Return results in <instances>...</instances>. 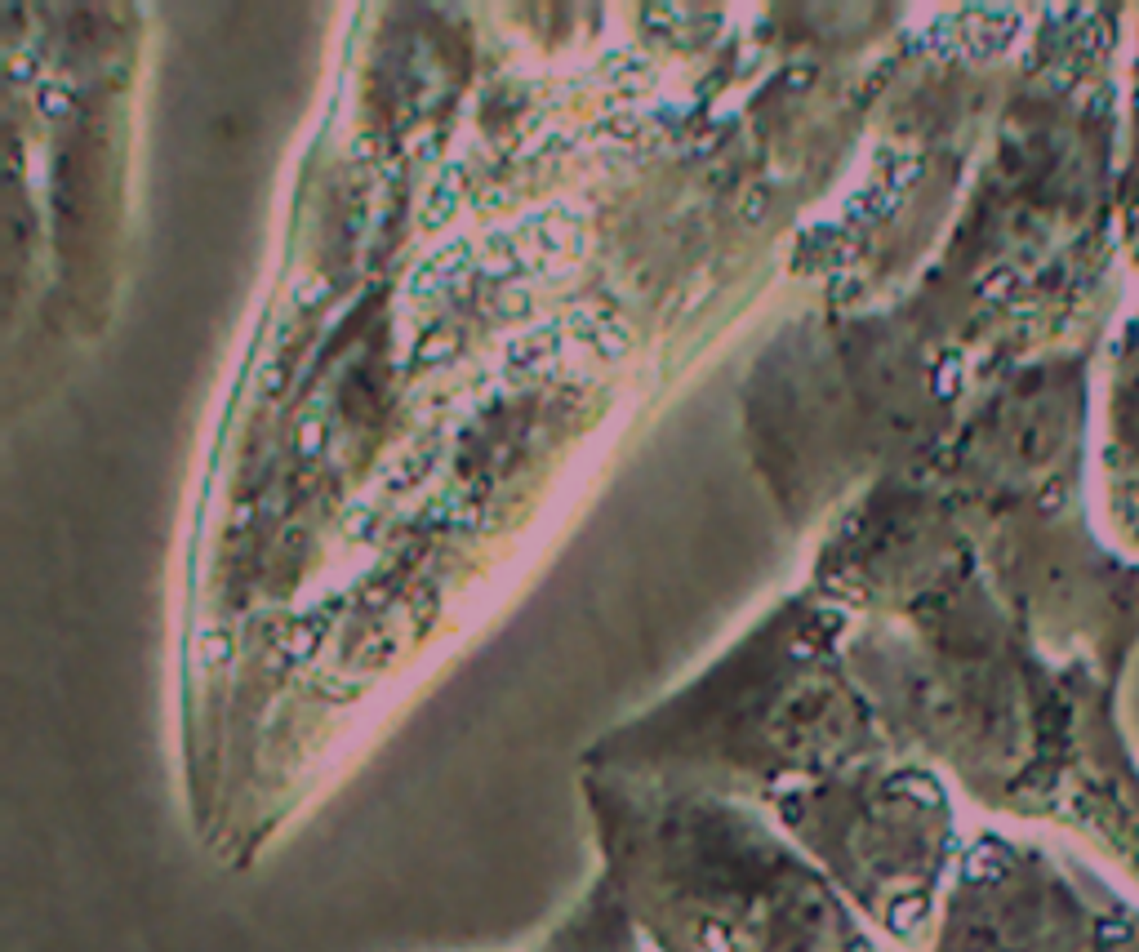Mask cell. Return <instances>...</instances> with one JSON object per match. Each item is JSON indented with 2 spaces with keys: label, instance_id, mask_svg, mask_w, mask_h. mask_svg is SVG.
Instances as JSON below:
<instances>
[{
  "label": "cell",
  "instance_id": "cell-1",
  "mask_svg": "<svg viewBox=\"0 0 1139 952\" xmlns=\"http://www.w3.org/2000/svg\"><path fill=\"white\" fill-rule=\"evenodd\" d=\"M201 650H206L209 663H227V654H232V637H227V632H209Z\"/></svg>",
  "mask_w": 1139,
  "mask_h": 952
},
{
  "label": "cell",
  "instance_id": "cell-2",
  "mask_svg": "<svg viewBox=\"0 0 1139 952\" xmlns=\"http://www.w3.org/2000/svg\"><path fill=\"white\" fill-rule=\"evenodd\" d=\"M703 948H708V952H730V939H725L722 926H703Z\"/></svg>",
  "mask_w": 1139,
  "mask_h": 952
},
{
  "label": "cell",
  "instance_id": "cell-3",
  "mask_svg": "<svg viewBox=\"0 0 1139 952\" xmlns=\"http://www.w3.org/2000/svg\"><path fill=\"white\" fill-rule=\"evenodd\" d=\"M761 214H765V192H753V201L744 205V218H748V223H757Z\"/></svg>",
  "mask_w": 1139,
  "mask_h": 952
}]
</instances>
